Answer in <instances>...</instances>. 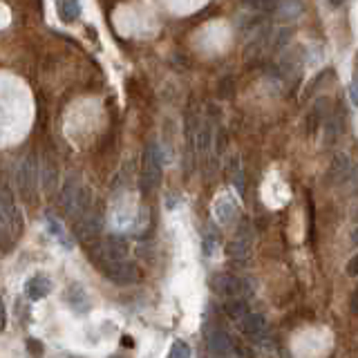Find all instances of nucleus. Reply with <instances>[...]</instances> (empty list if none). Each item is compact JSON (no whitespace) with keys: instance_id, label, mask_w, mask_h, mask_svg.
<instances>
[{"instance_id":"a878e982","label":"nucleus","mask_w":358,"mask_h":358,"mask_svg":"<svg viewBox=\"0 0 358 358\" xmlns=\"http://www.w3.org/2000/svg\"><path fill=\"white\" fill-rule=\"evenodd\" d=\"M350 101H352L354 106H358V81H354L350 85Z\"/></svg>"},{"instance_id":"39448f33","label":"nucleus","mask_w":358,"mask_h":358,"mask_svg":"<svg viewBox=\"0 0 358 358\" xmlns=\"http://www.w3.org/2000/svg\"><path fill=\"white\" fill-rule=\"evenodd\" d=\"M208 287L215 296L227 298V300H235V298H244L246 296V282L242 278L233 275V273H213L208 280Z\"/></svg>"},{"instance_id":"bb28decb","label":"nucleus","mask_w":358,"mask_h":358,"mask_svg":"<svg viewBox=\"0 0 358 358\" xmlns=\"http://www.w3.org/2000/svg\"><path fill=\"white\" fill-rule=\"evenodd\" d=\"M7 327V311H5V305L3 300H0V331Z\"/></svg>"},{"instance_id":"f8f14e48","label":"nucleus","mask_w":358,"mask_h":358,"mask_svg":"<svg viewBox=\"0 0 358 358\" xmlns=\"http://www.w3.org/2000/svg\"><path fill=\"white\" fill-rule=\"evenodd\" d=\"M63 300L74 313H78V316H83V313H87L90 309H92V298H90L85 287L78 285V282L67 285V289L63 291Z\"/></svg>"},{"instance_id":"ddd939ff","label":"nucleus","mask_w":358,"mask_h":358,"mask_svg":"<svg viewBox=\"0 0 358 358\" xmlns=\"http://www.w3.org/2000/svg\"><path fill=\"white\" fill-rule=\"evenodd\" d=\"M213 213H215V220L222 224V227H231V224L238 220L240 208H238V201H235L231 195H220Z\"/></svg>"},{"instance_id":"6ab92c4d","label":"nucleus","mask_w":358,"mask_h":358,"mask_svg":"<svg viewBox=\"0 0 358 358\" xmlns=\"http://www.w3.org/2000/svg\"><path fill=\"white\" fill-rule=\"evenodd\" d=\"M48 229H50V233L54 235V238L65 246V249H72V240H70V235L65 233V229L61 227V222L56 220L54 215H48Z\"/></svg>"},{"instance_id":"6e6552de","label":"nucleus","mask_w":358,"mask_h":358,"mask_svg":"<svg viewBox=\"0 0 358 358\" xmlns=\"http://www.w3.org/2000/svg\"><path fill=\"white\" fill-rule=\"evenodd\" d=\"M206 350L217 358H231L238 352V345L222 327H210L206 331Z\"/></svg>"},{"instance_id":"2eb2a0df","label":"nucleus","mask_w":358,"mask_h":358,"mask_svg":"<svg viewBox=\"0 0 358 358\" xmlns=\"http://www.w3.org/2000/svg\"><path fill=\"white\" fill-rule=\"evenodd\" d=\"M56 14L65 25H72L81 16V3L78 0H56Z\"/></svg>"},{"instance_id":"dca6fc26","label":"nucleus","mask_w":358,"mask_h":358,"mask_svg":"<svg viewBox=\"0 0 358 358\" xmlns=\"http://www.w3.org/2000/svg\"><path fill=\"white\" fill-rule=\"evenodd\" d=\"M275 16L280 22H294L298 16H302V3L300 0H282L275 7Z\"/></svg>"},{"instance_id":"f03ea898","label":"nucleus","mask_w":358,"mask_h":358,"mask_svg":"<svg viewBox=\"0 0 358 358\" xmlns=\"http://www.w3.org/2000/svg\"><path fill=\"white\" fill-rule=\"evenodd\" d=\"M162 175H164V155L162 148L157 143H148L143 150V159H141V177H139V186L143 193H152V190L162 184Z\"/></svg>"},{"instance_id":"a211bd4d","label":"nucleus","mask_w":358,"mask_h":358,"mask_svg":"<svg viewBox=\"0 0 358 358\" xmlns=\"http://www.w3.org/2000/svg\"><path fill=\"white\" fill-rule=\"evenodd\" d=\"M224 311L229 313V316L238 322V320H242L246 313H249V305L244 302V298H235V300H229L227 305H224Z\"/></svg>"},{"instance_id":"9d476101","label":"nucleus","mask_w":358,"mask_h":358,"mask_svg":"<svg viewBox=\"0 0 358 358\" xmlns=\"http://www.w3.org/2000/svg\"><path fill=\"white\" fill-rule=\"evenodd\" d=\"M74 224H76V227H74L76 240H81V242H92V240L96 238V235L101 233V227H103V217H101V210L92 206L81 220H76Z\"/></svg>"},{"instance_id":"4468645a","label":"nucleus","mask_w":358,"mask_h":358,"mask_svg":"<svg viewBox=\"0 0 358 358\" xmlns=\"http://www.w3.org/2000/svg\"><path fill=\"white\" fill-rule=\"evenodd\" d=\"M52 289H54V285H52L50 275L36 273L25 282V296L29 300H43V298H48L52 294Z\"/></svg>"},{"instance_id":"cd10ccee","label":"nucleus","mask_w":358,"mask_h":358,"mask_svg":"<svg viewBox=\"0 0 358 358\" xmlns=\"http://www.w3.org/2000/svg\"><path fill=\"white\" fill-rule=\"evenodd\" d=\"M324 3H327L329 7H341V5L345 3V0H324Z\"/></svg>"},{"instance_id":"aec40b11","label":"nucleus","mask_w":358,"mask_h":358,"mask_svg":"<svg viewBox=\"0 0 358 358\" xmlns=\"http://www.w3.org/2000/svg\"><path fill=\"white\" fill-rule=\"evenodd\" d=\"M324 106H327V101L320 99L318 103L311 108V115H309V119H307V128H309V132H316L318 126L322 123V119H324Z\"/></svg>"},{"instance_id":"4be33fe9","label":"nucleus","mask_w":358,"mask_h":358,"mask_svg":"<svg viewBox=\"0 0 358 358\" xmlns=\"http://www.w3.org/2000/svg\"><path fill=\"white\" fill-rule=\"evenodd\" d=\"M193 352H190V345L186 341H173L171 350H168V356L166 358H190Z\"/></svg>"},{"instance_id":"393cba45","label":"nucleus","mask_w":358,"mask_h":358,"mask_svg":"<svg viewBox=\"0 0 358 358\" xmlns=\"http://www.w3.org/2000/svg\"><path fill=\"white\" fill-rule=\"evenodd\" d=\"M350 311L358 313V285H356V289L352 291V296H350Z\"/></svg>"},{"instance_id":"412c9836","label":"nucleus","mask_w":358,"mask_h":358,"mask_svg":"<svg viewBox=\"0 0 358 358\" xmlns=\"http://www.w3.org/2000/svg\"><path fill=\"white\" fill-rule=\"evenodd\" d=\"M242 5L257 11V14H268V11H275L278 0H242Z\"/></svg>"},{"instance_id":"0eeeda50","label":"nucleus","mask_w":358,"mask_h":358,"mask_svg":"<svg viewBox=\"0 0 358 358\" xmlns=\"http://www.w3.org/2000/svg\"><path fill=\"white\" fill-rule=\"evenodd\" d=\"M20 210L16 206L14 197L7 190V186H0V229L9 235H16L20 231Z\"/></svg>"},{"instance_id":"b1692460","label":"nucleus","mask_w":358,"mask_h":358,"mask_svg":"<svg viewBox=\"0 0 358 358\" xmlns=\"http://www.w3.org/2000/svg\"><path fill=\"white\" fill-rule=\"evenodd\" d=\"M345 271H347V275H352V278L358 275V253L352 255V260L347 262V268H345Z\"/></svg>"},{"instance_id":"9b49d317","label":"nucleus","mask_w":358,"mask_h":358,"mask_svg":"<svg viewBox=\"0 0 358 358\" xmlns=\"http://www.w3.org/2000/svg\"><path fill=\"white\" fill-rule=\"evenodd\" d=\"M251 242H253V233H251L249 222H242L238 235H235L233 242L229 244V255L235 262L244 264V260H249V255H251Z\"/></svg>"},{"instance_id":"7ed1b4c3","label":"nucleus","mask_w":358,"mask_h":358,"mask_svg":"<svg viewBox=\"0 0 358 358\" xmlns=\"http://www.w3.org/2000/svg\"><path fill=\"white\" fill-rule=\"evenodd\" d=\"M16 186L27 201H34L38 190V166L34 155H25L16 166Z\"/></svg>"},{"instance_id":"1a4fd4ad","label":"nucleus","mask_w":358,"mask_h":358,"mask_svg":"<svg viewBox=\"0 0 358 358\" xmlns=\"http://www.w3.org/2000/svg\"><path fill=\"white\" fill-rule=\"evenodd\" d=\"M238 327L240 331L246 336V338L257 341V343H264L268 341V322L264 313H257V311H249L242 320H238Z\"/></svg>"},{"instance_id":"423d86ee","label":"nucleus","mask_w":358,"mask_h":358,"mask_svg":"<svg viewBox=\"0 0 358 358\" xmlns=\"http://www.w3.org/2000/svg\"><path fill=\"white\" fill-rule=\"evenodd\" d=\"M128 242L121 238V235H110L103 242L96 244V253H94V262L96 266L108 264V262H119L128 257Z\"/></svg>"},{"instance_id":"5701e85b","label":"nucleus","mask_w":358,"mask_h":358,"mask_svg":"<svg viewBox=\"0 0 358 358\" xmlns=\"http://www.w3.org/2000/svg\"><path fill=\"white\" fill-rule=\"evenodd\" d=\"M25 347H27V352L31 358H43L45 356V345L36 338H27L25 341Z\"/></svg>"},{"instance_id":"20e7f679","label":"nucleus","mask_w":358,"mask_h":358,"mask_svg":"<svg viewBox=\"0 0 358 358\" xmlns=\"http://www.w3.org/2000/svg\"><path fill=\"white\" fill-rule=\"evenodd\" d=\"M101 273L106 275L108 282L112 285H119V287H128V285H137L141 280V268L130 262L128 257L126 260H119V262H108V264H101Z\"/></svg>"},{"instance_id":"f3484780","label":"nucleus","mask_w":358,"mask_h":358,"mask_svg":"<svg viewBox=\"0 0 358 358\" xmlns=\"http://www.w3.org/2000/svg\"><path fill=\"white\" fill-rule=\"evenodd\" d=\"M350 173H352V162L347 159L345 155L334 157L331 168H329V179H331V182L341 184V182H345L347 177H350Z\"/></svg>"},{"instance_id":"c85d7f7f","label":"nucleus","mask_w":358,"mask_h":358,"mask_svg":"<svg viewBox=\"0 0 358 358\" xmlns=\"http://www.w3.org/2000/svg\"><path fill=\"white\" fill-rule=\"evenodd\" d=\"M352 244H354V246H358V227L352 231Z\"/></svg>"},{"instance_id":"f257e3e1","label":"nucleus","mask_w":358,"mask_h":358,"mask_svg":"<svg viewBox=\"0 0 358 358\" xmlns=\"http://www.w3.org/2000/svg\"><path fill=\"white\" fill-rule=\"evenodd\" d=\"M92 206H94V199H92V193H90V188L78 184L74 177L67 179V184L61 190V208L65 215L76 222Z\"/></svg>"}]
</instances>
